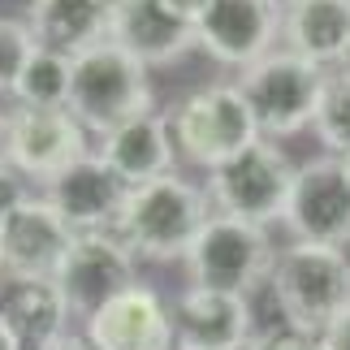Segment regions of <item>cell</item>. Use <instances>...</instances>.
Here are the masks:
<instances>
[{"label": "cell", "mask_w": 350, "mask_h": 350, "mask_svg": "<svg viewBox=\"0 0 350 350\" xmlns=\"http://www.w3.org/2000/svg\"><path fill=\"white\" fill-rule=\"evenodd\" d=\"M208 217H212V204L204 186L182 178V173H165L156 182L130 186L117 221V238L130 247L134 260L173 264V260H186V251L208 225Z\"/></svg>", "instance_id": "cell-1"}, {"label": "cell", "mask_w": 350, "mask_h": 350, "mask_svg": "<svg viewBox=\"0 0 350 350\" xmlns=\"http://www.w3.org/2000/svg\"><path fill=\"white\" fill-rule=\"evenodd\" d=\"M156 113V87L152 70L143 61H134L126 48H117L113 39L96 44L91 52L74 57V83H70V117L87 134H113L117 126Z\"/></svg>", "instance_id": "cell-2"}, {"label": "cell", "mask_w": 350, "mask_h": 350, "mask_svg": "<svg viewBox=\"0 0 350 350\" xmlns=\"http://www.w3.org/2000/svg\"><path fill=\"white\" fill-rule=\"evenodd\" d=\"M273 281L290 325L325 338L346 307H350V255L346 247H325V242H290L277 251Z\"/></svg>", "instance_id": "cell-3"}, {"label": "cell", "mask_w": 350, "mask_h": 350, "mask_svg": "<svg viewBox=\"0 0 350 350\" xmlns=\"http://www.w3.org/2000/svg\"><path fill=\"white\" fill-rule=\"evenodd\" d=\"M169 126H173L178 156H186L191 165L208 169V173L264 139L238 83H212V87L191 91L169 113Z\"/></svg>", "instance_id": "cell-4"}, {"label": "cell", "mask_w": 350, "mask_h": 350, "mask_svg": "<svg viewBox=\"0 0 350 350\" xmlns=\"http://www.w3.org/2000/svg\"><path fill=\"white\" fill-rule=\"evenodd\" d=\"M182 264H186V277H191V290L247 294L260 281H268L277 264V247L268 225H251V221L212 212Z\"/></svg>", "instance_id": "cell-5"}, {"label": "cell", "mask_w": 350, "mask_h": 350, "mask_svg": "<svg viewBox=\"0 0 350 350\" xmlns=\"http://www.w3.org/2000/svg\"><path fill=\"white\" fill-rule=\"evenodd\" d=\"M320 87H325V70L303 61L290 48H273L264 61L247 65L238 74V91L247 96L255 126L264 139H294L316 121Z\"/></svg>", "instance_id": "cell-6"}, {"label": "cell", "mask_w": 350, "mask_h": 350, "mask_svg": "<svg viewBox=\"0 0 350 350\" xmlns=\"http://www.w3.org/2000/svg\"><path fill=\"white\" fill-rule=\"evenodd\" d=\"M294 173L299 169L290 165V156L273 139H260L247 152H238L234 160H225L221 169H212L204 191H208L212 212H221V217L251 221V225H277L286 217Z\"/></svg>", "instance_id": "cell-7"}, {"label": "cell", "mask_w": 350, "mask_h": 350, "mask_svg": "<svg viewBox=\"0 0 350 350\" xmlns=\"http://www.w3.org/2000/svg\"><path fill=\"white\" fill-rule=\"evenodd\" d=\"M281 225L294 234V242H325V247L350 242V178L342 173L338 156L299 165Z\"/></svg>", "instance_id": "cell-8"}, {"label": "cell", "mask_w": 350, "mask_h": 350, "mask_svg": "<svg viewBox=\"0 0 350 350\" xmlns=\"http://www.w3.org/2000/svg\"><path fill=\"white\" fill-rule=\"evenodd\" d=\"M70 303V316H96L109 299L134 286V255L117 234H74L52 277Z\"/></svg>", "instance_id": "cell-9"}, {"label": "cell", "mask_w": 350, "mask_h": 350, "mask_svg": "<svg viewBox=\"0 0 350 350\" xmlns=\"http://www.w3.org/2000/svg\"><path fill=\"white\" fill-rule=\"evenodd\" d=\"M281 22L286 18L268 0H212L204 22L195 26V44L217 65L247 70L273 52Z\"/></svg>", "instance_id": "cell-10"}, {"label": "cell", "mask_w": 350, "mask_h": 350, "mask_svg": "<svg viewBox=\"0 0 350 350\" xmlns=\"http://www.w3.org/2000/svg\"><path fill=\"white\" fill-rule=\"evenodd\" d=\"M126 195H130V186L96 152L74 160L70 169H61L44 186V199L61 212L74 234H117Z\"/></svg>", "instance_id": "cell-11"}, {"label": "cell", "mask_w": 350, "mask_h": 350, "mask_svg": "<svg viewBox=\"0 0 350 350\" xmlns=\"http://www.w3.org/2000/svg\"><path fill=\"white\" fill-rule=\"evenodd\" d=\"M74 230L44 195H31L0 221V277H57Z\"/></svg>", "instance_id": "cell-12"}, {"label": "cell", "mask_w": 350, "mask_h": 350, "mask_svg": "<svg viewBox=\"0 0 350 350\" xmlns=\"http://www.w3.org/2000/svg\"><path fill=\"white\" fill-rule=\"evenodd\" d=\"M13 134H9V165L31 182H52L74 160L91 156L87 130L70 117V109L39 113V109H9Z\"/></svg>", "instance_id": "cell-13"}, {"label": "cell", "mask_w": 350, "mask_h": 350, "mask_svg": "<svg viewBox=\"0 0 350 350\" xmlns=\"http://www.w3.org/2000/svg\"><path fill=\"white\" fill-rule=\"evenodd\" d=\"M83 338L96 350H173V316L169 303L152 286L134 281L109 299L96 316H87Z\"/></svg>", "instance_id": "cell-14"}, {"label": "cell", "mask_w": 350, "mask_h": 350, "mask_svg": "<svg viewBox=\"0 0 350 350\" xmlns=\"http://www.w3.org/2000/svg\"><path fill=\"white\" fill-rule=\"evenodd\" d=\"M173 350H251V316L242 294H212L186 286L169 303Z\"/></svg>", "instance_id": "cell-15"}, {"label": "cell", "mask_w": 350, "mask_h": 350, "mask_svg": "<svg viewBox=\"0 0 350 350\" xmlns=\"http://www.w3.org/2000/svg\"><path fill=\"white\" fill-rule=\"evenodd\" d=\"M109 39L126 48L134 61L152 65H173L182 61L195 44V26L178 22L160 0H117L109 18Z\"/></svg>", "instance_id": "cell-16"}, {"label": "cell", "mask_w": 350, "mask_h": 350, "mask_svg": "<svg viewBox=\"0 0 350 350\" xmlns=\"http://www.w3.org/2000/svg\"><path fill=\"white\" fill-rule=\"evenodd\" d=\"M96 156L109 165L126 186H143L173 173V160H178V143H173V126L169 113H143L117 126L113 134H104Z\"/></svg>", "instance_id": "cell-17"}, {"label": "cell", "mask_w": 350, "mask_h": 350, "mask_svg": "<svg viewBox=\"0 0 350 350\" xmlns=\"http://www.w3.org/2000/svg\"><path fill=\"white\" fill-rule=\"evenodd\" d=\"M0 316L22 350H52L70 338V303L52 277H0Z\"/></svg>", "instance_id": "cell-18"}, {"label": "cell", "mask_w": 350, "mask_h": 350, "mask_svg": "<svg viewBox=\"0 0 350 350\" xmlns=\"http://www.w3.org/2000/svg\"><path fill=\"white\" fill-rule=\"evenodd\" d=\"M117 0H31L26 5V26L35 44L61 57H83L96 44L109 39V18Z\"/></svg>", "instance_id": "cell-19"}, {"label": "cell", "mask_w": 350, "mask_h": 350, "mask_svg": "<svg viewBox=\"0 0 350 350\" xmlns=\"http://www.w3.org/2000/svg\"><path fill=\"white\" fill-rule=\"evenodd\" d=\"M286 48L312 61L316 70H346L350 65V0H303L281 22Z\"/></svg>", "instance_id": "cell-20"}, {"label": "cell", "mask_w": 350, "mask_h": 350, "mask_svg": "<svg viewBox=\"0 0 350 350\" xmlns=\"http://www.w3.org/2000/svg\"><path fill=\"white\" fill-rule=\"evenodd\" d=\"M70 83H74V61L61 52L35 48V57L26 61L18 87H13V109H39V113L70 109Z\"/></svg>", "instance_id": "cell-21"}, {"label": "cell", "mask_w": 350, "mask_h": 350, "mask_svg": "<svg viewBox=\"0 0 350 350\" xmlns=\"http://www.w3.org/2000/svg\"><path fill=\"white\" fill-rule=\"evenodd\" d=\"M312 130L320 134V143H325L333 156L350 152V65H346V70H329L325 74Z\"/></svg>", "instance_id": "cell-22"}, {"label": "cell", "mask_w": 350, "mask_h": 350, "mask_svg": "<svg viewBox=\"0 0 350 350\" xmlns=\"http://www.w3.org/2000/svg\"><path fill=\"white\" fill-rule=\"evenodd\" d=\"M35 35L26 18H13V13H0V96H13L18 78L26 70V61L35 57Z\"/></svg>", "instance_id": "cell-23"}, {"label": "cell", "mask_w": 350, "mask_h": 350, "mask_svg": "<svg viewBox=\"0 0 350 350\" xmlns=\"http://www.w3.org/2000/svg\"><path fill=\"white\" fill-rule=\"evenodd\" d=\"M26 199H31V195H26V178L13 165H5V169H0V221H5L9 212H18Z\"/></svg>", "instance_id": "cell-24"}, {"label": "cell", "mask_w": 350, "mask_h": 350, "mask_svg": "<svg viewBox=\"0 0 350 350\" xmlns=\"http://www.w3.org/2000/svg\"><path fill=\"white\" fill-rule=\"evenodd\" d=\"M251 350H325V338H312L303 329H286V333H273V338L255 342Z\"/></svg>", "instance_id": "cell-25"}, {"label": "cell", "mask_w": 350, "mask_h": 350, "mask_svg": "<svg viewBox=\"0 0 350 350\" xmlns=\"http://www.w3.org/2000/svg\"><path fill=\"white\" fill-rule=\"evenodd\" d=\"M160 5H165V9H169L178 22H186V26H199V22H204V13H208V5H212V0H160Z\"/></svg>", "instance_id": "cell-26"}, {"label": "cell", "mask_w": 350, "mask_h": 350, "mask_svg": "<svg viewBox=\"0 0 350 350\" xmlns=\"http://www.w3.org/2000/svg\"><path fill=\"white\" fill-rule=\"evenodd\" d=\"M325 350H350V307L333 320V329L325 333Z\"/></svg>", "instance_id": "cell-27"}, {"label": "cell", "mask_w": 350, "mask_h": 350, "mask_svg": "<svg viewBox=\"0 0 350 350\" xmlns=\"http://www.w3.org/2000/svg\"><path fill=\"white\" fill-rule=\"evenodd\" d=\"M9 134H13V113L0 109V169L9 165Z\"/></svg>", "instance_id": "cell-28"}, {"label": "cell", "mask_w": 350, "mask_h": 350, "mask_svg": "<svg viewBox=\"0 0 350 350\" xmlns=\"http://www.w3.org/2000/svg\"><path fill=\"white\" fill-rule=\"evenodd\" d=\"M0 350H22L18 338H13V329L5 325V316H0Z\"/></svg>", "instance_id": "cell-29"}, {"label": "cell", "mask_w": 350, "mask_h": 350, "mask_svg": "<svg viewBox=\"0 0 350 350\" xmlns=\"http://www.w3.org/2000/svg\"><path fill=\"white\" fill-rule=\"evenodd\" d=\"M52 350H96V346H91L87 338H61V342L52 346Z\"/></svg>", "instance_id": "cell-30"}, {"label": "cell", "mask_w": 350, "mask_h": 350, "mask_svg": "<svg viewBox=\"0 0 350 350\" xmlns=\"http://www.w3.org/2000/svg\"><path fill=\"white\" fill-rule=\"evenodd\" d=\"M268 5H273V9L281 13V18H286V13H290V9H299V5H303V0H268Z\"/></svg>", "instance_id": "cell-31"}, {"label": "cell", "mask_w": 350, "mask_h": 350, "mask_svg": "<svg viewBox=\"0 0 350 350\" xmlns=\"http://www.w3.org/2000/svg\"><path fill=\"white\" fill-rule=\"evenodd\" d=\"M338 160H342V173H346V178H350V152H342Z\"/></svg>", "instance_id": "cell-32"}]
</instances>
